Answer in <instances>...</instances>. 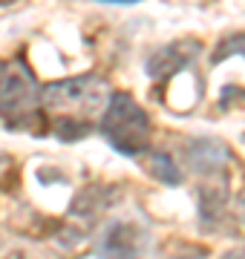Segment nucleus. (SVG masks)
Masks as SVG:
<instances>
[{
  "mask_svg": "<svg viewBox=\"0 0 245 259\" xmlns=\"http://www.w3.org/2000/svg\"><path fill=\"white\" fill-rule=\"evenodd\" d=\"M144 256V236L139 225L115 222L107 228L101 239V259H142Z\"/></svg>",
  "mask_w": 245,
  "mask_h": 259,
  "instance_id": "4",
  "label": "nucleus"
},
{
  "mask_svg": "<svg viewBox=\"0 0 245 259\" xmlns=\"http://www.w3.org/2000/svg\"><path fill=\"white\" fill-rule=\"evenodd\" d=\"M110 3H133V0H110Z\"/></svg>",
  "mask_w": 245,
  "mask_h": 259,
  "instance_id": "12",
  "label": "nucleus"
},
{
  "mask_svg": "<svg viewBox=\"0 0 245 259\" xmlns=\"http://www.w3.org/2000/svg\"><path fill=\"white\" fill-rule=\"evenodd\" d=\"M188 161L196 173H217L219 167L225 164V147L211 139L193 141L188 150Z\"/></svg>",
  "mask_w": 245,
  "mask_h": 259,
  "instance_id": "6",
  "label": "nucleus"
},
{
  "mask_svg": "<svg viewBox=\"0 0 245 259\" xmlns=\"http://www.w3.org/2000/svg\"><path fill=\"white\" fill-rule=\"evenodd\" d=\"M104 139L124 156H139L150 144V121L127 93L110 95L101 118Z\"/></svg>",
  "mask_w": 245,
  "mask_h": 259,
  "instance_id": "1",
  "label": "nucleus"
},
{
  "mask_svg": "<svg viewBox=\"0 0 245 259\" xmlns=\"http://www.w3.org/2000/svg\"><path fill=\"white\" fill-rule=\"evenodd\" d=\"M222 259H245V248H234V250H228Z\"/></svg>",
  "mask_w": 245,
  "mask_h": 259,
  "instance_id": "10",
  "label": "nucleus"
},
{
  "mask_svg": "<svg viewBox=\"0 0 245 259\" xmlns=\"http://www.w3.org/2000/svg\"><path fill=\"white\" fill-rule=\"evenodd\" d=\"M239 216H242V222H245V196L239 199Z\"/></svg>",
  "mask_w": 245,
  "mask_h": 259,
  "instance_id": "11",
  "label": "nucleus"
},
{
  "mask_svg": "<svg viewBox=\"0 0 245 259\" xmlns=\"http://www.w3.org/2000/svg\"><path fill=\"white\" fill-rule=\"evenodd\" d=\"M190 259H199V256H190Z\"/></svg>",
  "mask_w": 245,
  "mask_h": 259,
  "instance_id": "13",
  "label": "nucleus"
},
{
  "mask_svg": "<svg viewBox=\"0 0 245 259\" xmlns=\"http://www.w3.org/2000/svg\"><path fill=\"white\" fill-rule=\"evenodd\" d=\"M0 259H49V253L32 245H23V242H12L0 248Z\"/></svg>",
  "mask_w": 245,
  "mask_h": 259,
  "instance_id": "7",
  "label": "nucleus"
},
{
  "mask_svg": "<svg viewBox=\"0 0 245 259\" xmlns=\"http://www.w3.org/2000/svg\"><path fill=\"white\" fill-rule=\"evenodd\" d=\"M40 101L49 110L66 112V115H95V112L107 107V83L93 75H81V78H66V81L49 83L40 93Z\"/></svg>",
  "mask_w": 245,
  "mask_h": 259,
  "instance_id": "2",
  "label": "nucleus"
},
{
  "mask_svg": "<svg viewBox=\"0 0 245 259\" xmlns=\"http://www.w3.org/2000/svg\"><path fill=\"white\" fill-rule=\"evenodd\" d=\"M231 55H245V35L228 37V44H222V47L217 49L214 61H222V58H231Z\"/></svg>",
  "mask_w": 245,
  "mask_h": 259,
  "instance_id": "9",
  "label": "nucleus"
},
{
  "mask_svg": "<svg viewBox=\"0 0 245 259\" xmlns=\"http://www.w3.org/2000/svg\"><path fill=\"white\" fill-rule=\"evenodd\" d=\"M150 167H153V173L159 179H165L168 185H176L179 182V170L173 167V161H170V156H156L150 161Z\"/></svg>",
  "mask_w": 245,
  "mask_h": 259,
  "instance_id": "8",
  "label": "nucleus"
},
{
  "mask_svg": "<svg viewBox=\"0 0 245 259\" xmlns=\"http://www.w3.org/2000/svg\"><path fill=\"white\" fill-rule=\"evenodd\" d=\"M196 52H199L196 44H173V47H165L161 52H156L150 58L147 72L156 75V78H168L170 72H179L182 66H188Z\"/></svg>",
  "mask_w": 245,
  "mask_h": 259,
  "instance_id": "5",
  "label": "nucleus"
},
{
  "mask_svg": "<svg viewBox=\"0 0 245 259\" xmlns=\"http://www.w3.org/2000/svg\"><path fill=\"white\" fill-rule=\"evenodd\" d=\"M40 101V90L26 66L0 64V115L6 121H23Z\"/></svg>",
  "mask_w": 245,
  "mask_h": 259,
  "instance_id": "3",
  "label": "nucleus"
}]
</instances>
